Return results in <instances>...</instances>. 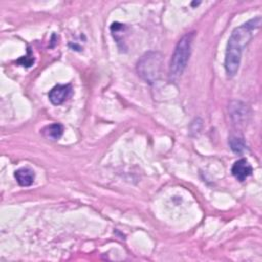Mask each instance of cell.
Masks as SVG:
<instances>
[{
  "label": "cell",
  "instance_id": "cell-1",
  "mask_svg": "<svg viewBox=\"0 0 262 262\" xmlns=\"http://www.w3.org/2000/svg\"><path fill=\"white\" fill-rule=\"evenodd\" d=\"M261 26V17L257 16L235 28L227 42L224 68L228 77H233L238 71L244 48L250 43L254 32Z\"/></svg>",
  "mask_w": 262,
  "mask_h": 262
},
{
  "label": "cell",
  "instance_id": "cell-2",
  "mask_svg": "<svg viewBox=\"0 0 262 262\" xmlns=\"http://www.w3.org/2000/svg\"><path fill=\"white\" fill-rule=\"evenodd\" d=\"M194 32L183 35L177 42L169 64V79L176 81L184 72L191 53V45Z\"/></svg>",
  "mask_w": 262,
  "mask_h": 262
},
{
  "label": "cell",
  "instance_id": "cell-3",
  "mask_svg": "<svg viewBox=\"0 0 262 262\" xmlns=\"http://www.w3.org/2000/svg\"><path fill=\"white\" fill-rule=\"evenodd\" d=\"M163 55L157 51H148L137 61L136 71L142 80L152 84L161 77Z\"/></svg>",
  "mask_w": 262,
  "mask_h": 262
},
{
  "label": "cell",
  "instance_id": "cell-4",
  "mask_svg": "<svg viewBox=\"0 0 262 262\" xmlns=\"http://www.w3.org/2000/svg\"><path fill=\"white\" fill-rule=\"evenodd\" d=\"M72 92L71 84H57L48 93L50 102L54 105H59L67 100Z\"/></svg>",
  "mask_w": 262,
  "mask_h": 262
},
{
  "label": "cell",
  "instance_id": "cell-5",
  "mask_svg": "<svg viewBox=\"0 0 262 262\" xmlns=\"http://www.w3.org/2000/svg\"><path fill=\"white\" fill-rule=\"evenodd\" d=\"M252 172H253V168L246 159L237 160L236 162H234L231 168L232 175L241 182L246 180L252 174Z\"/></svg>",
  "mask_w": 262,
  "mask_h": 262
},
{
  "label": "cell",
  "instance_id": "cell-6",
  "mask_svg": "<svg viewBox=\"0 0 262 262\" xmlns=\"http://www.w3.org/2000/svg\"><path fill=\"white\" fill-rule=\"evenodd\" d=\"M230 117L234 123L242 124L246 119L248 115V111L246 105L241 101H231L230 103Z\"/></svg>",
  "mask_w": 262,
  "mask_h": 262
},
{
  "label": "cell",
  "instance_id": "cell-7",
  "mask_svg": "<svg viewBox=\"0 0 262 262\" xmlns=\"http://www.w3.org/2000/svg\"><path fill=\"white\" fill-rule=\"evenodd\" d=\"M14 177L20 186L27 187L33 184L35 180V173L32 169L24 167L19 168L14 172Z\"/></svg>",
  "mask_w": 262,
  "mask_h": 262
},
{
  "label": "cell",
  "instance_id": "cell-8",
  "mask_svg": "<svg viewBox=\"0 0 262 262\" xmlns=\"http://www.w3.org/2000/svg\"><path fill=\"white\" fill-rule=\"evenodd\" d=\"M41 133L47 139L57 140L61 137V135L63 133V127L59 123H53V124H50V125L44 127L42 129Z\"/></svg>",
  "mask_w": 262,
  "mask_h": 262
},
{
  "label": "cell",
  "instance_id": "cell-9",
  "mask_svg": "<svg viewBox=\"0 0 262 262\" xmlns=\"http://www.w3.org/2000/svg\"><path fill=\"white\" fill-rule=\"evenodd\" d=\"M229 145L233 152L243 154L247 149V144L243 138L239 137H230Z\"/></svg>",
  "mask_w": 262,
  "mask_h": 262
}]
</instances>
